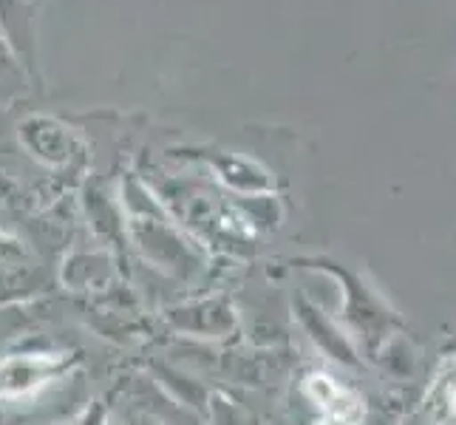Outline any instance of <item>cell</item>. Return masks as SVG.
Instances as JSON below:
<instances>
[{"instance_id": "obj_1", "label": "cell", "mask_w": 456, "mask_h": 425, "mask_svg": "<svg viewBox=\"0 0 456 425\" xmlns=\"http://www.w3.org/2000/svg\"><path fill=\"white\" fill-rule=\"evenodd\" d=\"M304 391L312 400V405L332 425H352L363 414V403L329 374H309Z\"/></svg>"}, {"instance_id": "obj_2", "label": "cell", "mask_w": 456, "mask_h": 425, "mask_svg": "<svg viewBox=\"0 0 456 425\" xmlns=\"http://www.w3.org/2000/svg\"><path fill=\"white\" fill-rule=\"evenodd\" d=\"M60 366L52 357H14L0 366V397L4 400H18L28 395L31 388L49 383L57 377Z\"/></svg>"}, {"instance_id": "obj_3", "label": "cell", "mask_w": 456, "mask_h": 425, "mask_svg": "<svg viewBox=\"0 0 456 425\" xmlns=\"http://www.w3.org/2000/svg\"><path fill=\"white\" fill-rule=\"evenodd\" d=\"M426 414L436 425H456V360L436 372L426 397Z\"/></svg>"}, {"instance_id": "obj_4", "label": "cell", "mask_w": 456, "mask_h": 425, "mask_svg": "<svg viewBox=\"0 0 456 425\" xmlns=\"http://www.w3.org/2000/svg\"><path fill=\"white\" fill-rule=\"evenodd\" d=\"M14 62V52H12V43L6 40V35L0 31V66H12Z\"/></svg>"}, {"instance_id": "obj_5", "label": "cell", "mask_w": 456, "mask_h": 425, "mask_svg": "<svg viewBox=\"0 0 456 425\" xmlns=\"http://www.w3.org/2000/svg\"><path fill=\"white\" fill-rule=\"evenodd\" d=\"M62 425H100V417H97V414H91V412H86L83 417H77L74 422H62Z\"/></svg>"}, {"instance_id": "obj_6", "label": "cell", "mask_w": 456, "mask_h": 425, "mask_svg": "<svg viewBox=\"0 0 456 425\" xmlns=\"http://www.w3.org/2000/svg\"><path fill=\"white\" fill-rule=\"evenodd\" d=\"M405 425H428V422H422V420H411V422H405Z\"/></svg>"}]
</instances>
